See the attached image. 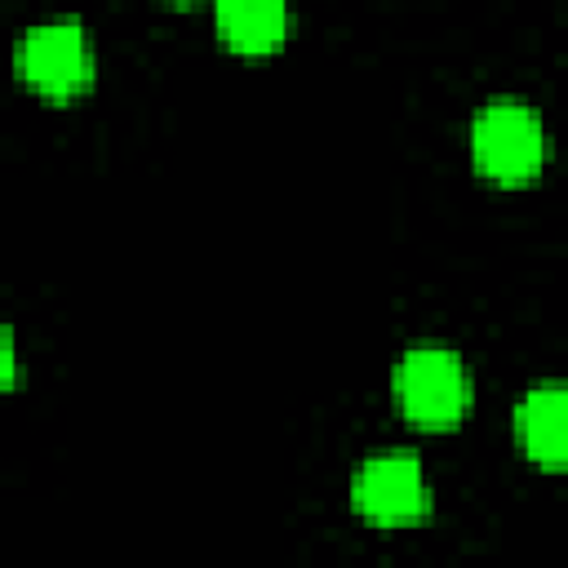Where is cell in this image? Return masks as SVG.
I'll list each match as a JSON object with an SVG mask.
<instances>
[{
    "label": "cell",
    "instance_id": "5b68a950",
    "mask_svg": "<svg viewBox=\"0 0 568 568\" xmlns=\"http://www.w3.org/2000/svg\"><path fill=\"white\" fill-rule=\"evenodd\" d=\"M515 439L541 470H568V382H541L515 404Z\"/></svg>",
    "mask_w": 568,
    "mask_h": 568
},
{
    "label": "cell",
    "instance_id": "6da1fadb",
    "mask_svg": "<svg viewBox=\"0 0 568 568\" xmlns=\"http://www.w3.org/2000/svg\"><path fill=\"white\" fill-rule=\"evenodd\" d=\"M475 382L457 351L439 342L408 346L395 364V404L422 430H448L470 413Z\"/></svg>",
    "mask_w": 568,
    "mask_h": 568
},
{
    "label": "cell",
    "instance_id": "8992f818",
    "mask_svg": "<svg viewBox=\"0 0 568 568\" xmlns=\"http://www.w3.org/2000/svg\"><path fill=\"white\" fill-rule=\"evenodd\" d=\"M213 22L226 49L244 58H262L288 40L293 9L288 0H213Z\"/></svg>",
    "mask_w": 568,
    "mask_h": 568
},
{
    "label": "cell",
    "instance_id": "277c9868",
    "mask_svg": "<svg viewBox=\"0 0 568 568\" xmlns=\"http://www.w3.org/2000/svg\"><path fill=\"white\" fill-rule=\"evenodd\" d=\"M351 506L373 528H408V524L426 519L430 484H426L417 453H408V448L373 453L351 479Z\"/></svg>",
    "mask_w": 568,
    "mask_h": 568
},
{
    "label": "cell",
    "instance_id": "52a82bcc",
    "mask_svg": "<svg viewBox=\"0 0 568 568\" xmlns=\"http://www.w3.org/2000/svg\"><path fill=\"white\" fill-rule=\"evenodd\" d=\"M0 377H4V386L18 382V346H13V328H4V337H0Z\"/></svg>",
    "mask_w": 568,
    "mask_h": 568
},
{
    "label": "cell",
    "instance_id": "3957f363",
    "mask_svg": "<svg viewBox=\"0 0 568 568\" xmlns=\"http://www.w3.org/2000/svg\"><path fill=\"white\" fill-rule=\"evenodd\" d=\"M13 67L40 98L67 102L93 84V44L75 18H49L18 36Z\"/></svg>",
    "mask_w": 568,
    "mask_h": 568
},
{
    "label": "cell",
    "instance_id": "7a4b0ae2",
    "mask_svg": "<svg viewBox=\"0 0 568 568\" xmlns=\"http://www.w3.org/2000/svg\"><path fill=\"white\" fill-rule=\"evenodd\" d=\"M470 160L497 186H524L546 164V129L528 102L493 98L470 120Z\"/></svg>",
    "mask_w": 568,
    "mask_h": 568
},
{
    "label": "cell",
    "instance_id": "ba28073f",
    "mask_svg": "<svg viewBox=\"0 0 568 568\" xmlns=\"http://www.w3.org/2000/svg\"><path fill=\"white\" fill-rule=\"evenodd\" d=\"M173 4H195V0H173Z\"/></svg>",
    "mask_w": 568,
    "mask_h": 568
}]
</instances>
